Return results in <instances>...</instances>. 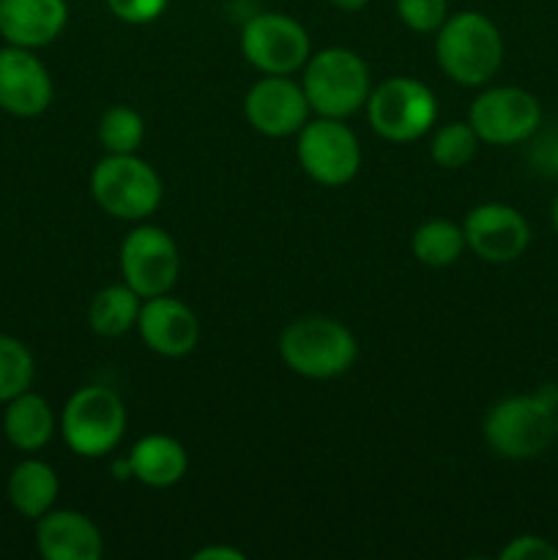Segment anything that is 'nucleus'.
Masks as SVG:
<instances>
[{
	"instance_id": "a211bd4d",
	"label": "nucleus",
	"mask_w": 558,
	"mask_h": 560,
	"mask_svg": "<svg viewBox=\"0 0 558 560\" xmlns=\"http://www.w3.org/2000/svg\"><path fill=\"white\" fill-rule=\"evenodd\" d=\"M129 465L131 479L153 490H164L184 479L189 470V454L175 438L146 435L131 446Z\"/></svg>"
},
{
	"instance_id": "c85d7f7f",
	"label": "nucleus",
	"mask_w": 558,
	"mask_h": 560,
	"mask_svg": "<svg viewBox=\"0 0 558 560\" xmlns=\"http://www.w3.org/2000/svg\"><path fill=\"white\" fill-rule=\"evenodd\" d=\"M246 556L235 547H202L195 552V560H244Z\"/></svg>"
},
{
	"instance_id": "dca6fc26",
	"label": "nucleus",
	"mask_w": 558,
	"mask_h": 560,
	"mask_svg": "<svg viewBox=\"0 0 558 560\" xmlns=\"http://www.w3.org/2000/svg\"><path fill=\"white\" fill-rule=\"evenodd\" d=\"M36 550L47 560H98L104 550L102 530L74 509H49L36 520Z\"/></svg>"
},
{
	"instance_id": "0eeeda50",
	"label": "nucleus",
	"mask_w": 558,
	"mask_h": 560,
	"mask_svg": "<svg viewBox=\"0 0 558 560\" xmlns=\"http://www.w3.org/2000/svg\"><path fill=\"white\" fill-rule=\"evenodd\" d=\"M367 118L377 137L388 142H414L432 129L438 118V98L414 77H392L372 88L367 98Z\"/></svg>"
},
{
	"instance_id": "423d86ee",
	"label": "nucleus",
	"mask_w": 558,
	"mask_h": 560,
	"mask_svg": "<svg viewBox=\"0 0 558 560\" xmlns=\"http://www.w3.org/2000/svg\"><path fill=\"white\" fill-rule=\"evenodd\" d=\"M126 405L107 386H85L74 392L60 416L63 441L77 457L102 459L120 446L126 435Z\"/></svg>"
},
{
	"instance_id": "39448f33",
	"label": "nucleus",
	"mask_w": 558,
	"mask_h": 560,
	"mask_svg": "<svg viewBox=\"0 0 558 560\" xmlns=\"http://www.w3.org/2000/svg\"><path fill=\"white\" fill-rule=\"evenodd\" d=\"M91 195L104 213L124 222L148 219L162 206V178L137 153H107L91 173Z\"/></svg>"
},
{
	"instance_id": "7ed1b4c3",
	"label": "nucleus",
	"mask_w": 558,
	"mask_h": 560,
	"mask_svg": "<svg viewBox=\"0 0 558 560\" xmlns=\"http://www.w3.org/2000/svg\"><path fill=\"white\" fill-rule=\"evenodd\" d=\"M279 355L295 375L328 381L345 375L356 364L359 342L345 323L326 315H306L284 326Z\"/></svg>"
},
{
	"instance_id": "cd10ccee",
	"label": "nucleus",
	"mask_w": 558,
	"mask_h": 560,
	"mask_svg": "<svg viewBox=\"0 0 558 560\" xmlns=\"http://www.w3.org/2000/svg\"><path fill=\"white\" fill-rule=\"evenodd\" d=\"M501 560H558V547L542 536H518L503 547Z\"/></svg>"
},
{
	"instance_id": "393cba45",
	"label": "nucleus",
	"mask_w": 558,
	"mask_h": 560,
	"mask_svg": "<svg viewBox=\"0 0 558 560\" xmlns=\"http://www.w3.org/2000/svg\"><path fill=\"white\" fill-rule=\"evenodd\" d=\"M33 375H36V364H33V353L27 350V345L9 334H0V405L27 392Z\"/></svg>"
},
{
	"instance_id": "f257e3e1",
	"label": "nucleus",
	"mask_w": 558,
	"mask_h": 560,
	"mask_svg": "<svg viewBox=\"0 0 558 560\" xmlns=\"http://www.w3.org/2000/svg\"><path fill=\"white\" fill-rule=\"evenodd\" d=\"M558 388L542 386L536 394H514L490 408L485 443L503 459H534L556 441Z\"/></svg>"
},
{
	"instance_id": "f3484780",
	"label": "nucleus",
	"mask_w": 558,
	"mask_h": 560,
	"mask_svg": "<svg viewBox=\"0 0 558 560\" xmlns=\"http://www.w3.org/2000/svg\"><path fill=\"white\" fill-rule=\"evenodd\" d=\"M66 22V0H0V36L14 47H47L63 33Z\"/></svg>"
},
{
	"instance_id": "7c9ffc66",
	"label": "nucleus",
	"mask_w": 558,
	"mask_h": 560,
	"mask_svg": "<svg viewBox=\"0 0 558 560\" xmlns=\"http://www.w3.org/2000/svg\"><path fill=\"white\" fill-rule=\"evenodd\" d=\"M113 474H115V479H131V465H129V457L126 459H120V463H115L113 465Z\"/></svg>"
},
{
	"instance_id": "4be33fe9",
	"label": "nucleus",
	"mask_w": 558,
	"mask_h": 560,
	"mask_svg": "<svg viewBox=\"0 0 558 560\" xmlns=\"http://www.w3.org/2000/svg\"><path fill=\"white\" fill-rule=\"evenodd\" d=\"M410 249L421 266L446 268L463 257L468 244H465L463 224L452 222V219H427L425 224L416 228Z\"/></svg>"
},
{
	"instance_id": "c756f323",
	"label": "nucleus",
	"mask_w": 558,
	"mask_h": 560,
	"mask_svg": "<svg viewBox=\"0 0 558 560\" xmlns=\"http://www.w3.org/2000/svg\"><path fill=\"white\" fill-rule=\"evenodd\" d=\"M328 3H332L334 9L348 11V14H353V11L367 9V3H370V0H328Z\"/></svg>"
},
{
	"instance_id": "5701e85b",
	"label": "nucleus",
	"mask_w": 558,
	"mask_h": 560,
	"mask_svg": "<svg viewBox=\"0 0 558 560\" xmlns=\"http://www.w3.org/2000/svg\"><path fill=\"white\" fill-rule=\"evenodd\" d=\"M146 140V120L135 107L115 104L98 118V142L107 153H137Z\"/></svg>"
},
{
	"instance_id": "9b49d317",
	"label": "nucleus",
	"mask_w": 558,
	"mask_h": 560,
	"mask_svg": "<svg viewBox=\"0 0 558 560\" xmlns=\"http://www.w3.org/2000/svg\"><path fill=\"white\" fill-rule=\"evenodd\" d=\"M468 124L481 142L518 145L531 140L542 124V104L534 93L518 85L487 88L468 109Z\"/></svg>"
},
{
	"instance_id": "20e7f679",
	"label": "nucleus",
	"mask_w": 558,
	"mask_h": 560,
	"mask_svg": "<svg viewBox=\"0 0 558 560\" xmlns=\"http://www.w3.org/2000/svg\"><path fill=\"white\" fill-rule=\"evenodd\" d=\"M306 102L323 118H350L367 107L372 77L364 58L348 47H328L310 55L301 77Z\"/></svg>"
},
{
	"instance_id": "aec40b11",
	"label": "nucleus",
	"mask_w": 558,
	"mask_h": 560,
	"mask_svg": "<svg viewBox=\"0 0 558 560\" xmlns=\"http://www.w3.org/2000/svg\"><path fill=\"white\" fill-rule=\"evenodd\" d=\"M58 492V474H55L53 465L42 463V459H22L20 465H14V470L9 474V481H5L9 503L14 506V512H20L27 520H38L49 509H55Z\"/></svg>"
},
{
	"instance_id": "6e6552de",
	"label": "nucleus",
	"mask_w": 558,
	"mask_h": 560,
	"mask_svg": "<svg viewBox=\"0 0 558 560\" xmlns=\"http://www.w3.org/2000/svg\"><path fill=\"white\" fill-rule=\"evenodd\" d=\"M301 170L321 186H345L359 175L361 145L345 120H306L295 142Z\"/></svg>"
},
{
	"instance_id": "2f4dec72",
	"label": "nucleus",
	"mask_w": 558,
	"mask_h": 560,
	"mask_svg": "<svg viewBox=\"0 0 558 560\" xmlns=\"http://www.w3.org/2000/svg\"><path fill=\"white\" fill-rule=\"evenodd\" d=\"M550 222H553V228H556V233H558V195H556V200H553V211H550Z\"/></svg>"
},
{
	"instance_id": "b1692460",
	"label": "nucleus",
	"mask_w": 558,
	"mask_h": 560,
	"mask_svg": "<svg viewBox=\"0 0 558 560\" xmlns=\"http://www.w3.org/2000/svg\"><path fill=\"white\" fill-rule=\"evenodd\" d=\"M479 135L468 120H454V124L441 126L432 135L430 156L438 167L443 170H463L465 164L474 162L476 151H479Z\"/></svg>"
},
{
	"instance_id": "ddd939ff",
	"label": "nucleus",
	"mask_w": 558,
	"mask_h": 560,
	"mask_svg": "<svg viewBox=\"0 0 558 560\" xmlns=\"http://www.w3.org/2000/svg\"><path fill=\"white\" fill-rule=\"evenodd\" d=\"M310 109L301 82L290 80L288 74H266L244 98L246 120L266 137L299 135L310 118Z\"/></svg>"
},
{
	"instance_id": "bb28decb",
	"label": "nucleus",
	"mask_w": 558,
	"mask_h": 560,
	"mask_svg": "<svg viewBox=\"0 0 558 560\" xmlns=\"http://www.w3.org/2000/svg\"><path fill=\"white\" fill-rule=\"evenodd\" d=\"M167 3L170 0H107L109 11L129 25H148V22L159 20Z\"/></svg>"
},
{
	"instance_id": "2eb2a0df",
	"label": "nucleus",
	"mask_w": 558,
	"mask_h": 560,
	"mask_svg": "<svg viewBox=\"0 0 558 560\" xmlns=\"http://www.w3.org/2000/svg\"><path fill=\"white\" fill-rule=\"evenodd\" d=\"M137 331L142 345L164 359H184L197 348L200 339V323L197 315L181 299L170 293L153 295L142 301Z\"/></svg>"
},
{
	"instance_id": "6ab92c4d",
	"label": "nucleus",
	"mask_w": 558,
	"mask_h": 560,
	"mask_svg": "<svg viewBox=\"0 0 558 560\" xmlns=\"http://www.w3.org/2000/svg\"><path fill=\"white\" fill-rule=\"evenodd\" d=\"M55 410L42 394H33L31 388L16 394L5 402L3 410V435L20 452H38L47 446L55 435Z\"/></svg>"
},
{
	"instance_id": "f03ea898",
	"label": "nucleus",
	"mask_w": 558,
	"mask_h": 560,
	"mask_svg": "<svg viewBox=\"0 0 558 560\" xmlns=\"http://www.w3.org/2000/svg\"><path fill=\"white\" fill-rule=\"evenodd\" d=\"M435 58L457 85H487L503 63V36L481 11H457L438 27Z\"/></svg>"
},
{
	"instance_id": "4468645a",
	"label": "nucleus",
	"mask_w": 558,
	"mask_h": 560,
	"mask_svg": "<svg viewBox=\"0 0 558 560\" xmlns=\"http://www.w3.org/2000/svg\"><path fill=\"white\" fill-rule=\"evenodd\" d=\"M55 88L47 66L33 55V49H0V109L16 118H36L53 104Z\"/></svg>"
},
{
	"instance_id": "473e14b6",
	"label": "nucleus",
	"mask_w": 558,
	"mask_h": 560,
	"mask_svg": "<svg viewBox=\"0 0 558 560\" xmlns=\"http://www.w3.org/2000/svg\"><path fill=\"white\" fill-rule=\"evenodd\" d=\"M556 438H558V413H556Z\"/></svg>"
},
{
	"instance_id": "412c9836",
	"label": "nucleus",
	"mask_w": 558,
	"mask_h": 560,
	"mask_svg": "<svg viewBox=\"0 0 558 560\" xmlns=\"http://www.w3.org/2000/svg\"><path fill=\"white\" fill-rule=\"evenodd\" d=\"M142 301L135 290L126 282L107 284L93 295L91 306H88V323H91L93 334L107 339H118L137 328V317H140Z\"/></svg>"
},
{
	"instance_id": "9d476101",
	"label": "nucleus",
	"mask_w": 558,
	"mask_h": 560,
	"mask_svg": "<svg viewBox=\"0 0 558 560\" xmlns=\"http://www.w3.org/2000/svg\"><path fill=\"white\" fill-rule=\"evenodd\" d=\"M178 244L167 230L140 224L120 244V277L140 299L170 293L178 282Z\"/></svg>"
},
{
	"instance_id": "f8f14e48",
	"label": "nucleus",
	"mask_w": 558,
	"mask_h": 560,
	"mask_svg": "<svg viewBox=\"0 0 558 560\" xmlns=\"http://www.w3.org/2000/svg\"><path fill=\"white\" fill-rule=\"evenodd\" d=\"M463 233L468 249L496 266L518 260L531 244L528 219L507 202H481L470 208Z\"/></svg>"
},
{
	"instance_id": "a878e982",
	"label": "nucleus",
	"mask_w": 558,
	"mask_h": 560,
	"mask_svg": "<svg viewBox=\"0 0 558 560\" xmlns=\"http://www.w3.org/2000/svg\"><path fill=\"white\" fill-rule=\"evenodd\" d=\"M397 14L416 33H438L449 16V0H397Z\"/></svg>"
},
{
	"instance_id": "1a4fd4ad",
	"label": "nucleus",
	"mask_w": 558,
	"mask_h": 560,
	"mask_svg": "<svg viewBox=\"0 0 558 560\" xmlns=\"http://www.w3.org/2000/svg\"><path fill=\"white\" fill-rule=\"evenodd\" d=\"M241 52L263 74H295L312 55L310 33L299 20L279 11L255 14L241 31Z\"/></svg>"
}]
</instances>
